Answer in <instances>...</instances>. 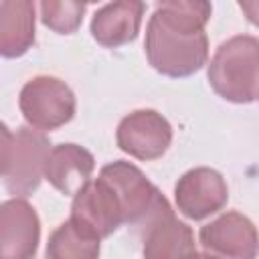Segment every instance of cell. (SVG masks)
Listing matches in <instances>:
<instances>
[{"label":"cell","mask_w":259,"mask_h":259,"mask_svg":"<svg viewBox=\"0 0 259 259\" xmlns=\"http://www.w3.org/2000/svg\"><path fill=\"white\" fill-rule=\"evenodd\" d=\"M212 6L200 0H172L156 6L146 28V57L168 77H188L208 59L204 26Z\"/></svg>","instance_id":"obj_1"},{"label":"cell","mask_w":259,"mask_h":259,"mask_svg":"<svg viewBox=\"0 0 259 259\" xmlns=\"http://www.w3.org/2000/svg\"><path fill=\"white\" fill-rule=\"evenodd\" d=\"M208 81L227 101H255L259 97V40L247 34L225 40L208 65Z\"/></svg>","instance_id":"obj_2"},{"label":"cell","mask_w":259,"mask_h":259,"mask_svg":"<svg viewBox=\"0 0 259 259\" xmlns=\"http://www.w3.org/2000/svg\"><path fill=\"white\" fill-rule=\"evenodd\" d=\"M51 150L53 148L45 134L30 127L10 132L2 125L0 162L6 190L16 198L32 194L45 178V166Z\"/></svg>","instance_id":"obj_3"},{"label":"cell","mask_w":259,"mask_h":259,"mask_svg":"<svg viewBox=\"0 0 259 259\" xmlns=\"http://www.w3.org/2000/svg\"><path fill=\"white\" fill-rule=\"evenodd\" d=\"M99 178L115 190L123 212V225L136 227L140 233L160 219L174 214L164 194L130 162L117 160L103 166Z\"/></svg>","instance_id":"obj_4"},{"label":"cell","mask_w":259,"mask_h":259,"mask_svg":"<svg viewBox=\"0 0 259 259\" xmlns=\"http://www.w3.org/2000/svg\"><path fill=\"white\" fill-rule=\"evenodd\" d=\"M24 119L36 130H55L65 125L75 115V95L57 77H34L30 79L18 99Z\"/></svg>","instance_id":"obj_5"},{"label":"cell","mask_w":259,"mask_h":259,"mask_svg":"<svg viewBox=\"0 0 259 259\" xmlns=\"http://www.w3.org/2000/svg\"><path fill=\"white\" fill-rule=\"evenodd\" d=\"M200 245L212 259H255L259 233L241 212H225L200 229Z\"/></svg>","instance_id":"obj_6"},{"label":"cell","mask_w":259,"mask_h":259,"mask_svg":"<svg viewBox=\"0 0 259 259\" xmlns=\"http://www.w3.org/2000/svg\"><path fill=\"white\" fill-rule=\"evenodd\" d=\"M117 146L138 160H156L160 158L170 142L172 127L154 109H140L121 119L117 125Z\"/></svg>","instance_id":"obj_7"},{"label":"cell","mask_w":259,"mask_h":259,"mask_svg":"<svg viewBox=\"0 0 259 259\" xmlns=\"http://www.w3.org/2000/svg\"><path fill=\"white\" fill-rule=\"evenodd\" d=\"M174 196L178 210L184 217L192 221H202L227 204L229 188L217 170L194 168L178 178Z\"/></svg>","instance_id":"obj_8"},{"label":"cell","mask_w":259,"mask_h":259,"mask_svg":"<svg viewBox=\"0 0 259 259\" xmlns=\"http://www.w3.org/2000/svg\"><path fill=\"white\" fill-rule=\"evenodd\" d=\"M71 219L93 231L99 239L109 237L123 225V212L115 190L103 180H89L73 198Z\"/></svg>","instance_id":"obj_9"},{"label":"cell","mask_w":259,"mask_h":259,"mask_svg":"<svg viewBox=\"0 0 259 259\" xmlns=\"http://www.w3.org/2000/svg\"><path fill=\"white\" fill-rule=\"evenodd\" d=\"M40 239V223L34 208L22 198H10L0 206V259H32Z\"/></svg>","instance_id":"obj_10"},{"label":"cell","mask_w":259,"mask_h":259,"mask_svg":"<svg viewBox=\"0 0 259 259\" xmlns=\"http://www.w3.org/2000/svg\"><path fill=\"white\" fill-rule=\"evenodd\" d=\"M144 10H146V4L136 0L105 4L93 14V20H91L93 38L99 45L109 49L132 42L140 32Z\"/></svg>","instance_id":"obj_11"},{"label":"cell","mask_w":259,"mask_h":259,"mask_svg":"<svg viewBox=\"0 0 259 259\" xmlns=\"http://www.w3.org/2000/svg\"><path fill=\"white\" fill-rule=\"evenodd\" d=\"M95 168L93 156L77 144L55 146L45 166V178L63 194H77Z\"/></svg>","instance_id":"obj_12"},{"label":"cell","mask_w":259,"mask_h":259,"mask_svg":"<svg viewBox=\"0 0 259 259\" xmlns=\"http://www.w3.org/2000/svg\"><path fill=\"white\" fill-rule=\"evenodd\" d=\"M144 259H188L194 249V235L174 214L160 219L142 233Z\"/></svg>","instance_id":"obj_13"},{"label":"cell","mask_w":259,"mask_h":259,"mask_svg":"<svg viewBox=\"0 0 259 259\" xmlns=\"http://www.w3.org/2000/svg\"><path fill=\"white\" fill-rule=\"evenodd\" d=\"M34 42V4L28 0L0 2V53L6 59L24 55Z\"/></svg>","instance_id":"obj_14"},{"label":"cell","mask_w":259,"mask_h":259,"mask_svg":"<svg viewBox=\"0 0 259 259\" xmlns=\"http://www.w3.org/2000/svg\"><path fill=\"white\" fill-rule=\"evenodd\" d=\"M99 237L69 219L59 225L47 243V259H97L99 257Z\"/></svg>","instance_id":"obj_15"},{"label":"cell","mask_w":259,"mask_h":259,"mask_svg":"<svg viewBox=\"0 0 259 259\" xmlns=\"http://www.w3.org/2000/svg\"><path fill=\"white\" fill-rule=\"evenodd\" d=\"M83 2H40V18L42 24L59 34H71L79 28L83 14H85Z\"/></svg>","instance_id":"obj_16"},{"label":"cell","mask_w":259,"mask_h":259,"mask_svg":"<svg viewBox=\"0 0 259 259\" xmlns=\"http://www.w3.org/2000/svg\"><path fill=\"white\" fill-rule=\"evenodd\" d=\"M239 6H241V10L245 12V16H247L253 24L259 26V0H243V2H239Z\"/></svg>","instance_id":"obj_17"},{"label":"cell","mask_w":259,"mask_h":259,"mask_svg":"<svg viewBox=\"0 0 259 259\" xmlns=\"http://www.w3.org/2000/svg\"><path fill=\"white\" fill-rule=\"evenodd\" d=\"M188 259H212V257H210V255H206V253H196V251H194Z\"/></svg>","instance_id":"obj_18"}]
</instances>
